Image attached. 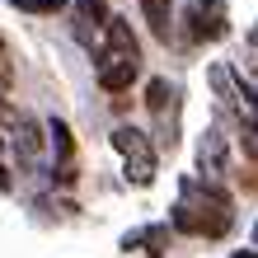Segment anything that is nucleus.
Wrapping results in <instances>:
<instances>
[{
  "label": "nucleus",
  "mask_w": 258,
  "mask_h": 258,
  "mask_svg": "<svg viewBox=\"0 0 258 258\" xmlns=\"http://www.w3.org/2000/svg\"><path fill=\"white\" fill-rule=\"evenodd\" d=\"M230 221H235L230 197H225L216 183H192V178L183 183V197H178L174 211H169V225L192 235V239H221L225 230H230Z\"/></svg>",
  "instance_id": "obj_1"
},
{
  "label": "nucleus",
  "mask_w": 258,
  "mask_h": 258,
  "mask_svg": "<svg viewBox=\"0 0 258 258\" xmlns=\"http://www.w3.org/2000/svg\"><path fill=\"white\" fill-rule=\"evenodd\" d=\"M141 75V42H136L132 24L127 19H113L103 24V47H99V85L108 94H122L132 89V80Z\"/></svg>",
  "instance_id": "obj_2"
},
{
  "label": "nucleus",
  "mask_w": 258,
  "mask_h": 258,
  "mask_svg": "<svg viewBox=\"0 0 258 258\" xmlns=\"http://www.w3.org/2000/svg\"><path fill=\"white\" fill-rule=\"evenodd\" d=\"M108 141H113V150L127 160V183H136V188H150L155 183V150H150V141H146V132H136V127H113L108 132Z\"/></svg>",
  "instance_id": "obj_3"
},
{
  "label": "nucleus",
  "mask_w": 258,
  "mask_h": 258,
  "mask_svg": "<svg viewBox=\"0 0 258 258\" xmlns=\"http://www.w3.org/2000/svg\"><path fill=\"white\" fill-rule=\"evenodd\" d=\"M197 164H202V178H207V183H216V178L230 169V150H225V136L216 127H211L202 136V146H197Z\"/></svg>",
  "instance_id": "obj_4"
},
{
  "label": "nucleus",
  "mask_w": 258,
  "mask_h": 258,
  "mask_svg": "<svg viewBox=\"0 0 258 258\" xmlns=\"http://www.w3.org/2000/svg\"><path fill=\"white\" fill-rule=\"evenodd\" d=\"M141 10H146L150 33H155L160 42H169L174 38V10H169V0H141Z\"/></svg>",
  "instance_id": "obj_5"
},
{
  "label": "nucleus",
  "mask_w": 258,
  "mask_h": 258,
  "mask_svg": "<svg viewBox=\"0 0 258 258\" xmlns=\"http://www.w3.org/2000/svg\"><path fill=\"white\" fill-rule=\"evenodd\" d=\"M14 146H19V155L33 164V160L42 155V146H47V136H42V127L33 122V117H24V122L14 127Z\"/></svg>",
  "instance_id": "obj_6"
},
{
  "label": "nucleus",
  "mask_w": 258,
  "mask_h": 258,
  "mask_svg": "<svg viewBox=\"0 0 258 258\" xmlns=\"http://www.w3.org/2000/svg\"><path fill=\"white\" fill-rule=\"evenodd\" d=\"M164 244H169V225H150V230H136L122 239V249H146L150 258H164Z\"/></svg>",
  "instance_id": "obj_7"
},
{
  "label": "nucleus",
  "mask_w": 258,
  "mask_h": 258,
  "mask_svg": "<svg viewBox=\"0 0 258 258\" xmlns=\"http://www.w3.org/2000/svg\"><path fill=\"white\" fill-rule=\"evenodd\" d=\"M169 99H174L169 80H150V85H146V103H150V113H155L160 122H164V117H169Z\"/></svg>",
  "instance_id": "obj_8"
},
{
  "label": "nucleus",
  "mask_w": 258,
  "mask_h": 258,
  "mask_svg": "<svg viewBox=\"0 0 258 258\" xmlns=\"http://www.w3.org/2000/svg\"><path fill=\"white\" fill-rule=\"evenodd\" d=\"M75 14H80V24H94V28H103V24L113 19L103 0H75Z\"/></svg>",
  "instance_id": "obj_9"
},
{
  "label": "nucleus",
  "mask_w": 258,
  "mask_h": 258,
  "mask_svg": "<svg viewBox=\"0 0 258 258\" xmlns=\"http://www.w3.org/2000/svg\"><path fill=\"white\" fill-rule=\"evenodd\" d=\"M14 10H24V14H61L66 10V0H10Z\"/></svg>",
  "instance_id": "obj_10"
},
{
  "label": "nucleus",
  "mask_w": 258,
  "mask_h": 258,
  "mask_svg": "<svg viewBox=\"0 0 258 258\" xmlns=\"http://www.w3.org/2000/svg\"><path fill=\"white\" fill-rule=\"evenodd\" d=\"M239 89H244V99H249V108L258 113V85H253V80H244V75H239Z\"/></svg>",
  "instance_id": "obj_11"
},
{
  "label": "nucleus",
  "mask_w": 258,
  "mask_h": 258,
  "mask_svg": "<svg viewBox=\"0 0 258 258\" xmlns=\"http://www.w3.org/2000/svg\"><path fill=\"white\" fill-rule=\"evenodd\" d=\"M10 80H14V71H10L5 56H0V89H10Z\"/></svg>",
  "instance_id": "obj_12"
},
{
  "label": "nucleus",
  "mask_w": 258,
  "mask_h": 258,
  "mask_svg": "<svg viewBox=\"0 0 258 258\" xmlns=\"http://www.w3.org/2000/svg\"><path fill=\"white\" fill-rule=\"evenodd\" d=\"M0 188H10V174H5V164H0Z\"/></svg>",
  "instance_id": "obj_13"
},
{
  "label": "nucleus",
  "mask_w": 258,
  "mask_h": 258,
  "mask_svg": "<svg viewBox=\"0 0 258 258\" xmlns=\"http://www.w3.org/2000/svg\"><path fill=\"white\" fill-rule=\"evenodd\" d=\"M235 258H258V253H253V249H239V253H235Z\"/></svg>",
  "instance_id": "obj_14"
},
{
  "label": "nucleus",
  "mask_w": 258,
  "mask_h": 258,
  "mask_svg": "<svg viewBox=\"0 0 258 258\" xmlns=\"http://www.w3.org/2000/svg\"><path fill=\"white\" fill-rule=\"evenodd\" d=\"M249 38H253V47H258V28H253V33H249Z\"/></svg>",
  "instance_id": "obj_15"
},
{
  "label": "nucleus",
  "mask_w": 258,
  "mask_h": 258,
  "mask_svg": "<svg viewBox=\"0 0 258 258\" xmlns=\"http://www.w3.org/2000/svg\"><path fill=\"white\" fill-rule=\"evenodd\" d=\"M253 239H258V225H253Z\"/></svg>",
  "instance_id": "obj_16"
}]
</instances>
